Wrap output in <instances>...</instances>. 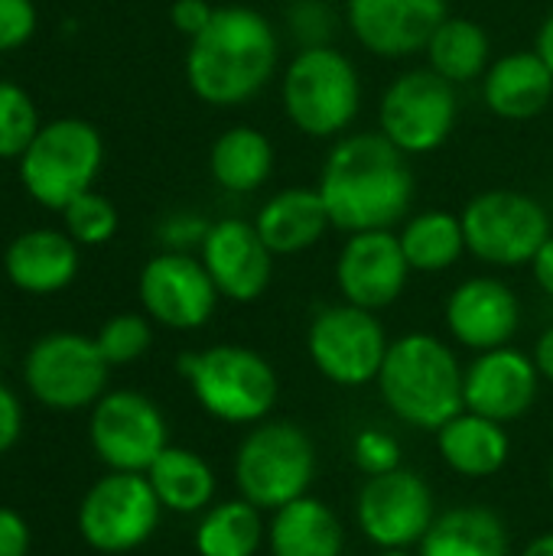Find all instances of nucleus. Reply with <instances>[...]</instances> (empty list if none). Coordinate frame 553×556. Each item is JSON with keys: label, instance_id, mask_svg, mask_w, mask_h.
<instances>
[{"label": "nucleus", "instance_id": "nucleus-1", "mask_svg": "<svg viewBox=\"0 0 553 556\" xmlns=\"http://www.w3.org/2000/svg\"><path fill=\"white\" fill-rule=\"evenodd\" d=\"M332 228L345 235L385 231L411 215L414 169L385 134H342L319 176Z\"/></svg>", "mask_w": 553, "mask_h": 556}, {"label": "nucleus", "instance_id": "nucleus-2", "mask_svg": "<svg viewBox=\"0 0 553 556\" xmlns=\"http://www.w3.org/2000/svg\"><path fill=\"white\" fill-rule=\"evenodd\" d=\"M280 62L274 23L241 3L215 7L212 23L189 39L186 81L192 94L212 108H238L257 98Z\"/></svg>", "mask_w": 553, "mask_h": 556}, {"label": "nucleus", "instance_id": "nucleus-3", "mask_svg": "<svg viewBox=\"0 0 553 556\" xmlns=\"http://www.w3.org/2000/svg\"><path fill=\"white\" fill-rule=\"evenodd\" d=\"M463 375L466 368L443 339L407 332L388 345L375 384L385 407L401 424L437 433L447 420L466 410Z\"/></svg>", "mask_w": 553, "mask_h": 556}, {"label": "nucleus", "instance_id": "nucleus-4", "mask_svg": "<svg viewBox=\"0 0 553 556\" xmlns=\"http://www.w3.org/2000/svg\"><path fill=\"white\" fill-rule=\"evenodd\" d=\"M287 121L316 140L342 137L362 111V75L336 46H303L280 78Z\"/></svg>", "mask_w": 553, "mask_h": 556}, {"label": "nucleus", "instance_id": "nucleus-5", "mask_svg": "<svg viewBox=\"0 0 553 556\" xmlns=\"http://www.w3.org/2000/svg\"><path fill=\"white\" fill-rule=\"evenodd\" d=\"M179 375L199 407L222 424H261L277 404V371L244 345H212L179 355Z\"/></svg>", "mask_w": 553, "mask_h": 556}, {"label": "nucleus", "instance_id": "nucleus-6", "mask_svg": "<svg viewBox=\"0 0 553 556\" xmlns=\"http://www.w3.org/2000/svg\"><path fill=\"white\" fill-rule=\"evenodd\" d=\"M316 476V446L306 430L287 420L257 424L235 453V482L244 502L277 511L310 492Z\"/></svg>", "mask_w": 553, "mask_h": 556}, {"label": "nucleus", "instance_id": "nucleus-7", "mask_svg": "<svg viewBox=\"0 0 553 556\" xmlns=\"http://www.w3.org/2000/svg\"><path fill=\"white\" fill-rule=\"evenodd\" d=\"M101 163L104 140L98 127L81 117H55L39 127L20 156V179L39 205L62 212L95 186Z\"/></svg>", "mask_w": 553, "mask_h": 556}, {"label": "nucleus", "instance_id": "nucleus-8", "mask_svg": "<svg viewBox=\"0 0 553 556\" xmlns=\"http://www.w3.org/2000/svg\"><path fill=\"white\" fill-rule=\"evenodd\" d=\"M466 251L489 267H521L531 264L538 248L551 238L548 208L515 189H489L466 202L463 208Z\"/></svg>", "mask_w": 553, "mask_h": 556}, {"label": "nucleus", "instance_id": "nucleus-9", "mask_svg": "<svg viewBox=\"0 0 553 556\" xmlns=\"http://www.w3.org/2000/svg\"><path fill=\"white\" fill-rule=\"evenodd\" d=\"M456 85L433 68H411L398 75L378 104V134H385L404 156H424L447 143L456 127Z\"/></svg>", "mask_w": 553, "mask_h": 556}, {"label": "nucleus", "instance_id": "nucleus-10", "mask_svg": "<svg viewBox=\"0 0 553 556\" xmlns=\"http://www.w3.org/2000/svg\"><path fill=\"white\" fill-rule=\"evenodd\" d=\"M388 345L391 339L381 319L345 300L319 309L306 332V352L316 371L339 388H365L378 381Z\"/></svg>", "mask_w": 553, "mask_h": 556}, {"label": "nucleus", "instance_id": "nucleus-11", "mask_svg": "<svg viewBox=\"0 0 553 556\" xmlns=\"http://www.w3.org/2000/svg\"><path fill=\"white\" fill-rule=\"evenodd\" d=\"M160 511L163 505L143 472H111L81 498L78 531L101 554H127L153 538Z\"/></svg>", "mask_w": 553, "mask_h": 556}, {"label": "nucleus", "instance_id": "nucleus-12", "mask_svg": "<svg viewBox=\"0 0 553 556\" xmlns=\"http://www.w3.org/2000/svg\"><path fill=\"white\" fill-rule=\"evenodd\" d=\"M108 358L98 342L78 332L42 336L23 365L33 397L52 410H81L98 404L108 384Z\"/></svg>", "mask_w": 553, "mask_h": 556}, {"label": "nucleus", "instance_id": "nucleus-13", "mask_svg": "<svg viewBox=\"0 0 553 556\" xmlns=\"http://www.w3.org/2000/svg\"><path fill=\"white\" fill-rule=\"evenodd\" d=\"M437 518L433 492L414 469L368 476L355 502L359 531L378 551H407L424 541Z\"/></svg>", "mask_w": 553, "mask_h": 556}, {"label": "nucleus", "instance_id": "nucleus-14", "mask_svg": "<svg viewBox=\"0 0 553 556\" xmlns=\"http://www.w3.org/2000/svg\"><path fill=\"white\" fill-rule=\"evenodd\" d=\"M91 446L114 472H147L169 446L160 407L137 391H114L95 404Z\"/></svg>", "mask_w": 553, "mask_h": 556}, {"label": "nucleus", "instance_id": "nucleus-15", "mask_svg": "<svg viewBox=\"0 0 553 556\" xmlns=\"http://www.w3.org/2000/svg\"><path fill=\"white\" fill-rule=\"evenodd\" d=\"M137 293L147 316L176 332L205 326L218 306V290L205 264L183 251H163L150 257L140 270Z\"/></svg>", "mask_w": 553, "mask_h": 556}, {"label": "nucleus", "instance_id": "nucleus-16", "mask_svg": "<svg viewBox=\"0 0 553 556\" xmlns=\"http://www.w3.org/2000/svg\"><path fill=\"white\" fill-rule=\"evenodd\" d=\"M411 274L414 270L394 228L349 235L336 257V283L342 300L372 313L398 303Z\"/></svg>", "mask_w": 553, "mask_h": 556}, {"label": "nucleus", "instance_id": "nucleus-17", "mask_svg": "<svg viewBox=\"0 0 553 556\" xmlns=\"http://www.w3.org/2000/svg\"><path fill=\"white\" fill-rule=\"evenodd\" d=\"M447 16V0H345V23L352 36L378 59H407L424 52Z\"/></svg>", "mask_w": 553, "mask_h": 556}, {"label": "nucleus", "instance_id": "nucleus-18", "mask_svg": "<svg viewBox=\"0 0 553 556\" xmlns=\"http://www.w3.org/2000/svg\"><path fill=\"white\" fill-rule=\"evenodd\" d=\"M199 261L205 264L218 296L231 303H254L271 287L274 254L257 235L254 222L244 218L212 222L199 248Z\"/></svg>", "mask_w": 553, "mask_h": 556}, {"label": "nucleus", "instance_id": "nucleus-19", "mask_svg": "<svg viewBox=\"0 0 553 556\" xmlns=\"http://www.w3.org/2000/svg\"><path fill=\"white\" fill-rule=\"evenodd\" d=\"M538 384H541V371L535 358L512 345H502L492 352H479L466 365L463 401H466V410L479 417L512 424L535 407Z\"/></svg>", "mask_w": 553, "mask_h": 556}, {"label": "nucleus", "instance_id": "nucleus-20", "mask_svg": "<svg viewBox=\"0 0 553 556\" xmlns=\"http://www.w3.org/2000/svg\"><path fill=\"white\" fill-rule=\"evenodd\" d=\"M447 329L463 345L479 352L502 349L521 326L518 293L499 277H469L447 296Z\"/></svg>", "mask_w": 553, "mask_h": 556}, {"label": "nucleus", "instance_id": "nucleus-21", "mask_svg": "<svg viewBox=\"0 0 553 556\" xmlns=\"http://www.w3.org/2000/svg\"><path fill=\"white\" fill-rule=\"evenodd\" d=\"M553 75L538 49H515L499 55L482 75V101L502 121H531L548 111Z\"/></svg>", "mask_w": 553, "mask_h": 556}, {"label": "nucleus", "instance_id": "nucleus-22", "mask_svg": "<svg viewBox=\"0 0 553 556\" xmlns=\"http://www.w3.org/2000/svg\"><path fill=\"white\" fill-rule=\"evenodd\" d=\"M3 270L23 293H59L78 274V244L55 228H29L7 244Z\"/></svg>", "mask_w": 553, "mask_h": 556}, {"label": "nucleus", "instance_id": "nucleus-23", "mask_svg": "<svg viewBox=\"0 0 553 556\" xmlns=\"http://www.w3.org/2000/svg\"><path fill=\"white\" fill-rule=\"evenodd\" d=\"M254 228L274 257H290V254H303L316 241H323V235L332 228V222H329L326 202L316 186H290V189L274 192L261 205Z\"/></svg>", "mask_w": 553, "mask_h": 556}, {"label": "nucleus", "instance_id": "nucleus-24", "mask_svg": "<svg viewBox=\"0 0 553 556\" xmlns=\"http://www.w3.org/2000/svg\"><path fill=\"white\" fill-rule=\"evenodd\" d=\"M437 450L456 476L489 479L505 469L512 456V440L505 433V424L463 410L437 430Z\"/></svg>", "mask_w": 553, "mask_h": 556}, {"label": "nucleus", "instance_id": "nucleus-25", "mask_svg": "<svg viewBox=\"0 0 553 556\" xmlns=\"http://www.w3.org/2000/svg\"><path fill=\"white\" fill-rule=\"evenodd\" d=\"M267 547L271 556H342L345 531L339 515L319 498H297L271 511Z\"/></svg>", "mask_w": 553, "mask_h": 556}, {"label": "nucleus", "instance_id": "nucleus-26", "mask_svg": "<svg viewBox=\"0 0 553 556\" xmlns=\"http://www.w3.org/2000/svg\"><path fill=\"white\" fill-rule=\"evenodd\" d=\"M420 556H508L505 521L486 505H460L433 518Z\"/></svg>", "mask_w": 553, "mask_h": 556}, {"label": "nucleus", "instance_id": "nucleus-27", "mask_svg": "<svg viewBox=\"0 0 553 556\" xmlns=\"http://www.w3.org/2000/svg\"><path fill=\"white\" fill-rule=\"evenodd\" d=\"M209 173L225 192H257L274 173V143L257 127L235 124L215 137L209 150Z\"/></svg>", "mask_w": 553, "mask_h": 556}, {"label": "nucleus", "instance_id": "nucleus-28", "mask_svg": "<svg viewBox=\"0 0 553 556\" xmlns=\"http://www.w3.org/2000/svg\"><path fill=\"white\" fill-rule=\"evenodd\" d=\"M143 476L150 479L160 505L176 511V515L205 511L215 498L212 466L199 453L183 450V446H166Z\"/></svg>", "mask_w": 553, "mask_h": 556}, {"label": "nucleus", "instance_id": "nucleus-29", "mask_svg": "<svg viewBox=\"0 0 553 556\" xmlns=\"http://www.w3.org/2000/svg\"><path fill=\"white\" fill-rule=\"evenodd\" d=\"M427 68L450 85H466L486 75L492 65V39L482 23L466 16H447L427 42Z\"/></svg>", "mask_w": 553, "mask_h": 556}, {"label": "nucleus", "instance_id": "nucleus-30", "mask_svg": "<svg viewBox=\"0 0 553 556\" xmlns=\"http://www.w3.org/2000/svg\"><path fill=\"white\" fill-rule=\"evenodd\" d=\"M404 257L417 274H443L466 254L463 218L443 208H424L404 218L398 231Z\"/></svg>", "mask_w": 553, "mask_h": 556}, {"label": "nucleus", "instance_id": "nucleus-31", "mask_svg": "<svg viewBox=\"0 0 553 556\" xmlns=\"http://www.w3.org/2000/svg\"><path fill=\"white\" fill-rule=\"evenodd\" d=\"M267 531L264 515L244 498L222 502L209 508L196 528V554L199 556H254L261 551Z\"/></svg>", "mask_w": 553, "mask_h": 556}, {"label": "nucleus", "instance_id": "nucleus-32", "mask_svg": "<svg viewBox=\"0 0 553 556\" xmlns=\"http://www.w3.org/2000/svg\"><path fill=\"white\" fill-rule=\"evenodd\" d=\"M39 127V111L29 91L13 81H0V160H20Z\"/></svg>", "mask_w": 553, "mask_h": 556}, {"label": "nucleus", "instance_id": "nucleus-33", "mask_svg": "<svg viewBox=\"0 0 553 556\" xmlns=\"http://www.w3.org/2000/svg\"><path fill=\"white\" fill-rule=\"evenodd\" d=\"M62 222H65V235L75 244L95 248V244H108L117 235L121 218H117V208L108 195L88 189L62 208Z\"/></svg>", "mask_w": 553, "mask_h": 556}, {"label": "nucleus", "instance_id": "nucleus-34", "mask_svg": "<svg viewBox=\"0 0 553 556\" xmlns=\"http://www.w3.org/2000/svg\"><path fill=\"white\" fill-rule=\"evenodd\" d=\"M101 355L108 358V365H130L137 362L150 342H153V329H150V319L147 316H137V313H121V316H111L101 332L95 336Z\"/></svg>", "mask_w": 553, "mask_h": 556}, {"label": "nucleus", "instance_id": "nucleus-35", "mask_svg": "<svg viewBox=\"0 0 553 556\" xmlns=\"http://www.w3.org/2000/svg\"><path fill=\"white\" fill-rule=\"evenodd\" d=\"M352 459L365 476H385L401 469V443L385 430H362L352 443Z\"/></svg>", "mask_w": 553, "mask_h": 556}, {"label": "nucleus", "instance_id": "nucleus-36", "mask_svg": "<svg viewBox=\"0 0 553 556\" xmlns=\"http://www.w3.org/2000/svg\"><path fill=\"white\" fill-rule=\"evenodd\" d=\"M36 20L33 0H0V52L26 46L36 33Z\"/></svg>", "mask_w": 553, "mask_h": 556}, {"label": "nucleus", "instance_id": "nucleus-37", "mask_svg": "<svg viewBox=\"0 0 553 556\" xmlns=\"http://www.w3.org/2000/svg\"><path fill=\"white\" fill-rule=\"evenodd\" d=\"M287 20L303 46H329L326 39H329V26H332V13L323 0H297L287 10Z\"/></svg>", "mask_w": 553, "mask_h": 556}, {"label": "nucleus", "instance_id": "nucleus-38", "mask_svg": "<svg viewBox=\"0 0 553 556\" xmlns=\"http://www.w3.org/2000/svg\"><path fill=\"white\" fill-rule=\"evenodd\" d=\"M205 235H209V222H202L199 215H173L160 228V241L166 244V251H183V254L202 248Z\"/></svg>", "mask_w": 553, "mask_h": 556}, {"label": "nucleus", "instance_id": "nucleus-39", "mask_svg": "<svg viewBox=\"0 0 553 556\" xmlns=\"http://www.w3.org/2000/svg\"><path fill=\"white\" fill-rule=\"evenodd\" d=\"M215 16V7L209 0H173L169 7V20L176 26V33H183L186 39H196Z\"/></svg>", "mask_w": 553, "mask_h": 556}, {"label": "nucleus", "instance_id": "nucleus-40", "mask_svg": "<svg viewBox=\"0 0 553 556\" xmlns=\"http://www.w3.org/2000/svg\"><path fill=\"white\" fill-rule=\"evenodd\" d=\"M26 551H29L26 521L16 511L0 508V556H26Z\"/></svg>", "mask_w": 553, "mask_h": 556}, {"label": "nucleus", "instance_id": "nucleus-41", "mask_svg": "<svg viewBox=\"0 0 553 556\" xmlns=\"http://www.w3.org/2000/svg\"><path fill=\"white\" fill-rule=\"evenodd\" d=\"M20 427H23V410L13 397V391L7 384H0V456L20 440Z\"/></svg>", "mask_w": 553, "mask_h": 556}, {"label": "nucleus", "instance_id": "nucleus-42", "mask_svg": "<svg viewBox=\"0 0 553 556\" xmlns=\"http://www.w3.org/2000/svg\"><path fill=\"white\" fill-rule=\"evenodd\" d=\"M531 274H535V283L553 296V235L538 248V254L531 257Z\"/></svg>", "mask_w": 553, "mask_h": 556}, {"label": "nucleus", "instance_id": "nucleus-43", "mask_svg": "<svg viewBox=\"0 0 553 556\" xmlns=\"http://www.w3.org/2000/svg\"><path fill=\"white\" fill-rule=\"evenodd\" d=\"M535 365H538V371H541V378H548L553 384V326L551 329H544L541 332V339H538V345H535Z\"/></svg>", "mask_w": 553, "mask_h": 556}, {"label": "nucleus", "instance_id": "nucleus-44", "mask_svg": "<svg viewBox=\"0 0 553 556\" xmlns=\"http://www.w3.org/2000/svg\"><path fill=\"white\" fill-rule=\"evenodd\" d=\"M535 49H538V55L548 62V68H551L553 75V10L544 16V23H541V29H538Z\"/></svg>", "mask_w": 553, "mask_h": 556}, {"label": "nucleus", "instance_id": "nucleus-45", "mask_svg": "<svg viewBox=\"0 0 553 556\" xmlns=\"http://www.w3.org/2000/svg\"><path fill=\"white\" fill-rule=\"evenodd\" d=\"M521 556H553V531L551 534H538L535 541H528V547Z\"/></svg>", "mask_w": 553, "mask_h": 556}, {"label": "nucleus", "instance_id": "nucleus-46", "mask_svg": "<svg viewBox=\"0 0 553 556\" xmlns=\"http://www.w3.org/2000/svg\"><path fill=\"white\" fill-rule=\"evenodd\" d=\"M378 556H411V554H407V551H381Z\"/></svg>", "mask_w": 553, "mask_h": 556}, {"label": "nucleus", "instance_id": "nucleus-47", "mask_svg": "<svg viewBox=\"0 0 553 556\" xmlns=\"http://www.w3.org/2000/svg\"><path fill=\"white\" fill-rule=\"evenodd\" d=\"M551 495H553V463H551Z\"/></svg>", "mask_w": 553, "mask_h": 556}]
</instances>
